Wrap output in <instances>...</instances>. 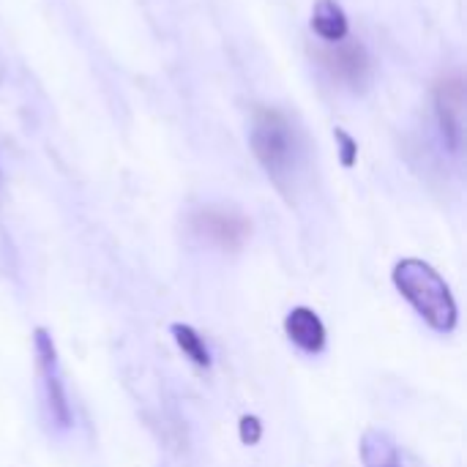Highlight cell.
<instances>
[{
	"mask_svg": "<svg viewBox=\"0 0 467 467\" xmlns=\"http://www.w3.org/2000/svg\"><path fill=\"white\" fill-rule=\"evenodd\" d=\"M402 298L419 312V317L438 334H451L457 328V301L446 279L424 260L405 257L391 274Z\"/></svg>",
	"mask_w": 467,
	"mask_h": 467,
	"instance_id": "cell-1",
	"label": "cell"
},
{
	"mask_svg": "<svg viewBox=\"0 0 467 467\" xmlns=\"http://www.w3.org/2000/svg\"><path fill=\"white\" fill-rule=\"evenodd\" d=\"M249 142L260 167L268 172V178L279 189H287L298 164V137H296V126L290 123V118L274 107L257 109L252 120Z\"/></svg>",
	"mask_w": 467,
	"mask_h": 467,
	"instance_id": "cell-2",
	"label": "cell"
},
{
	"mask_svg": "<svg viewBox=\"0 0 467 467\" xmlns=\"http://www.w3.org/2000/svg\"><path fill=\"white\" fill-rule=\"evenodd\" d=\"M435 118L441 137L451 153H460L462 134H465V82L462 74H446L435 85Z\"/></svg>",
	"mask_w": 467,
	"mask_h": 467,
	"instance_id": "cell-3",
	"label": "cell"
},
{
	"mask_svg": "<svg viewBox=\"0 0 467 467\" xmlns=\"http://www.w3.org/2000/svg\"><path fill=\"white\" fill-rule=\"evenodd\" d=\"M36 361H38V375H41L49 416H52V421L57 427H68L71 424V408H68L66 386H63V378H60L57 350H55L52 337L44 328H36Z\"/></svg>",
	"mask_w": 467,
	"mask_h": 467,
	"instance_id": "cell-4",
	"label": "cell"
},
{
	"mask_svg": "<svg viewBox=\"0 0 467 467\" xmlns=\"http://www.w3.org/2000/svg\"><path fill=\"white\" fill-rule=\"evenodd\" d=\"M194 230L216 244L219 249H238L244 246V241L249 238V222L238 213V211H230V208H219V205H208L202 211L194 213Z\"/></svg>",
	"mask_w": 467,
	"mask_h": 467,
	"instance_id": "cell-5",
	"label": "cell"
},
{
	"mask_svg": "<svg viewBox=\"0 0 467 467\" xmlns=\"http://www.w3.org/2000/svg\"><path fill=\"white\" fill-rule=\"evenodd\" d=\"M323 66L331 71L334 79L345 82L348 88L358 90L369 82L372 74V60L364 49V44L358 41H339V44H328V49L320 55Z\"/></svg>",
	"mask_w": 467,
	"mask_h": 467,
	"instance_id": "cell-6",
	"label": "cell"
},
{
	"mask_svg": "<svg viewBox=\"0 0 467 467\" xmlns=\"http://www.w3.org/2000/svg\"><path fill=\"white\" fill-rule=\"evenodd\" d=\"M285 331H287L290 342H293L298 350L309 353V356L323 353L326 339H328L323 320H320L317 312L309 309V306H296V309L285 317Z\"/></svg>",
	"mask_w": 467,
	"mask_h": 467,
	"instance_id": "cell-7",
	"label": "cell"
},
{
	"mask_svg": "<svg viewBox=\"0 0 467 467\" xmlns=\"http://www.w3.org/2000/svg\"><path fill=\"white\" fill-rule=\"evenodd\" d=\"M312 30L326 44H339L350 36L348 11L337 0H317L312 8Z\"/></svg>",
	"mask_w": 467,
	"mask_h": 467,
	"instance_id": "cell-8",
	"label": "cell"
},
{
	"mask_svg": "<svg viewBox=\"0 0 467 467\" xmlns=\"http://www.w3.org/2000/svg\"><path fill=\"white\" fill-rule=\"evenodd\" d=\"M361 460L364 467H402L397 443L380 432V430H367L361 438Z\"/></svg>",
	"mask_w": 467,
	"mask_h": 467,
	"instance_id": "cell-9",
	"label": "cell"
},
{
	"mask_svg": "<svg viewBox=\"0 0 467 467\" xmlns=\"http://www.w3.org/2000/svg\"><path fill=\"white\" fill-rule=\"evenodd\" d=\"M172 337H175V342H178V348L183 350V356L192 361V364H197V367H211V353H208V348H205V339L192 328V326H183V323H175L172 328Z\"/></svg>",
	"mask_w": 467,
	"mask_h": 467,
	"instance_id": "cell-10",
	"label": "cell"
},
{
	"mask_svg": "<svg viewBox=\"0 0 467 467\" xmlns=\"http://www.w3.org/2000/svg\"><path fill=\"white\" fill-rule=\"evenodd\" d=\"M334 140H337V150H339V161L342 167H356L358 161V142L345 131V129H334Z\"/></svg>",
	"mask_w": 467,
	"mask_h": 467,
	"instance_id": "cell-11",
	"label": "cell"
},
{
	"mask_svg": "<svg viewBox=\"0 0 467 467\" xmlns=\"http://www.w3.org/2000/svg\"><path fill=\"white\" fill-rule=\"evenodd\" d=\"M260 438H263V424L254 416H244L241 419V441L254 446V443H260Z\"/></svg>",
	"mask_w": 467,
	"mask_h": 467,
	"instance_id": "cell-12",
	"label": "cell"
}]
</instances>
